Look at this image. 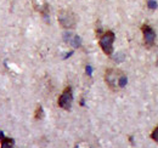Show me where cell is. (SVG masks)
Wrapping results in <instances>:
<instances>
[{
	"mask_svg": "<svg viewBox=\"0 0 158 148\" xmlns=\"http://www.w3.org/2000/svg\"><path fill=\"white\" fill-rule=\"evenodd\" d=\"M141 32L143 35V44L146 47H152L155 45L156 41V32L153 31L152 27H150L148 24H142L141 26Z\"/></svg>",
	"mask_w": 158,
	"mask_h": 148,
	"instance_id": "5",
	"label": "cell"
},
{
	"mask_svg": "<svg viewBox=\"0 0 158 148\" xmlns=\"http://www.w3.org/2000/svg\"><path fill=\"white\" fill-rule=\"evenodd\" d=\"M34 117H35V119H37V120H40V119H43V118H44V109H43V107H41V106H37L35 112H34Z\"/></svg>",
	"mask_w": 158,
	"mask_h": 148,
	"instance_id": "8",
	"label": "cell"
},
{
	"mask_svg": "<svg viewBox=\"0 0 158 148\" xmlns=\"http://www.w3.org/2000/svg\"><path fill=\"white\" fill-rule=\"evenodd\" d=\"M72 101H73V92H72V88L67 86L63 92L61 93V96L59 97V107H61L62 109L69 111L71 106H72Z\"/></svg>",
	"mask_w": 158,
	"mask_h": 148,
	"instance_id": "4",
	"label": "cell"
},
{
	"mask_svg": "<svg viewBox=\"0 0 158 148\" xmlns=\"http://www.w3.org/2000/svg\"><path fill=\"white\" fill-rule=\"evenodd\" d=\"M114 39H116V35H114V33H113L112 31H107V32H105V33L100 37L99 45L105 55H107V56L112 55Z\"/></svg>",
	"mask_w": 158,
	"mask_h": 148,
	"instance_id": "3",
	"label": "cell"
},
{
	"mask_svg": "<svg viewBox=\"0 0 158 148\" xmlns=\"http://www.w3.org/2000/svg\"><path fill=\"white\" fill-rule=\"evenodd\" d=\"M0 145H1V148H14L15 141H14V138L6 137L4 135V132L0 131Z\"/></svg>",
	"mask_w": 158,
	"mask_h": 148,
	"instance_id": "6",
	"label": "cell"
},
{
	"mask_svg": "<svg viewBox=\"0 0 158 148\" xmlns=\"http://www.w3.org/2000/svg\"><path fill=\"white\" fill-rule=\"evenodd\" d=\"M73 47H76V49H78L80 47V45H81V39L78 37V35H72V38L69 39V41H68Z\"/></svg>",
	"mask_w": 158,
	"mask_h": 148,
	"instance_id": "7",
	"label": "cell"
},
{
	"mask_svg": "<svg viewBox=\"0 0 158 148\" xmlns=\"http://www.w3.org/2000/svg\"><path fill=\"white\" fill-rule=\"evenodd\" d=\"M57 18L60 26L64 29H73L77 24V16L71 10H61Z\"/></svg>",
	"mask_w": 158,
	"mask_h": 148,
	"instance_id": "2",
	"label": "cell"
},
{
	"mask_svg": "<svg viewBox=\"0 0 158 148\" xmlns=\"http://www.w3.org/2000/svg\"><path fill=\"white\" fill-rule=\"evenodd\" d=\"M105 81L107 84V86L113 90L117 91L123 88H125L127 83H128V78L127 75L123 73L119 69H114V68H108L105 73Z\"/></svg>",
	"mask_w": 158,
	"mask_h": 148,
	"instance_id": "1",
	"label": "cell"
},
{
	"mask_svg": "<svg viewBox=\"0 0 158 148\" xmlns=\"http://www.w3.org/2000/svg\"><path fill=\"white\" fill-rule=\"evenodd\" d=\"M148 7H150V9H156V7H157V4H156V1H152V0H150V1H148Z\"/></svg>",
	"mask_w": 158,
	"mask_h": 148,
	"instance_id": "10",
	"label": "cell"
},
{
	"mask_svg": "<svg viewBox=\"0 0 158 148\" xmlns=\"http://www.w3.org/2000/svg\"><path fill=\"white\" fill-rule=\"evenodd\" d=\"M151 138L155 141V142H157L158 143V126H156L153 131H152V134H151Z\"/></svg>",
	"mask_w": 158,
	"mask_h": 148,
	"instance_id": "9",
	"label": "cell"
},
{
	"mask_svg": "<svg viewBox=\"0 0 158 148\" xmlns=\"http://www.w3.org/2000/svg\"><path fill=\"white\" fill-rule=\"evenodd\" d=\"M85 71H86V74H88V75H91V73H93V68H91L90 66H86V67H85Z\"/></svg>",
	"mask_w": 158,
	"mask_h": 148,
	"instance_id": "11",
	"label": "cell"
}]
</instances>
